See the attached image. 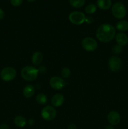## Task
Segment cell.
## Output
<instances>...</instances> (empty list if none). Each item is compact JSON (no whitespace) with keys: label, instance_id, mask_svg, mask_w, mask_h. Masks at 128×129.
<instances>
[{"label":"cell","instance_id":"ffe728a7","mask_svg":"<svg viewBox=\"0 0 128 129\" xmlns=\"http://www.w3.org/2000/svg\"><path fill=\"white\" fill-rule=\"evenodd\" d=\"M97 7L94 4H90L85 7V11L87 14H93L96 11Z\"/></svg>","mask_w":128,"mask_h":129},{"label":"cell","instance_id":"44dd1931","mask_svg":"<svg viewBox=\"0 0 128 129\" xmlns=\"http://www.w3.org/2000/svg\"><path fill=\"white\" fill-rule=\"evenodd\" d=\"M70 70L69 68H63L62 70L61 71V75L62 76V78H65V79H67L70 77Z\"/></svg>","mask_w":128,"mask_h":129},{"label":"cell","instance_id":"9c48e42d","mask_svg":"<svg viewBox=\"0 0 128 129\" xmlns=\"http://www.w3.org/2000/svg\"><path fill=\"white\" fill-rule=\"evenodd\" d=\"M50 85L51 88L56 90L63 89L65 86V82L63 79L59 76H53L50 80Z\"/></svg>","mask_w":128,"mask_h":129},{"label":"cell","instance_id":"4fadbf2b","mask_svg":"<svg viewBox=\"0 0 128 129\" xmlns=\"http://www.w3.org/2000/svg\"><path fill=\"white\" fill-rule=\"evenodd\" d=\"M31 61L33 65L40 66L43 61V55L40 52H35L31 57Z\"/></svg>","mask_w":128,"mask_h":129},{"label":"cell","instance_id":"5bb4252c","mask_svg":"<svg viewBox=\"0 0 128 129\" xmlns=\"http://www.w3.org/2000/svg\"><path fill=\"white\" fill-rule=\"evenodd\" d=\"M35 87L31 84L26 85L23 90V94L26 98H31L35 94Z\"/></svg>","mask_w":128,"mask_h":129},{"label":"cell","instance_id":"d6986e66","mask_svg":"<svg viewBox=\"0 0 128 129\" xmlns=\"http://www.w3.org/2000/svg\"><path fill=\"white\" fill-rule=\"evenodd\" d=\"M69 3L73 7L79 8L84 6L85 4V0H69Z\"/></svg>","mask_w":128,"mask_h":129},{"label":"cell","instance_id":"9a60e30c","mask_svg":"<svg viewBox=\"0 0 128 129\" xmlns=\"http://www.w3.org/2000/svg\"><path fill=\"white\" fill-rule=\"evenodd\" d=\"M98 7L101 10H106L110 8L112 5L111 0H97Z\"/></svg>","mask_w":128,"mask_h":129},{"label":"cell","instance_id":"30bf717a","mask_svg":"<svg viewBox=\"0 0 128 129\" xmlns=\"http://www.w3.org/2000/svg\"><path fill=\"white\" fill-rule=\"evenodd\" d=\"M107 120L111 125H117L120 122V115L115 111H111L107 115Z\"/></svg>","mask_w":128,"mask_h":129},{"label":"cell","instance_id":"4316f807","mask_svg":"<svg viewBox=\"0 0 128 129\" xmlns=\"http://www.w3.org/2000/svg\"><path fill=\"white\" fill-rule=\"evenodd\" d=\"M28 123L29 124V125L32 126L35 124V121H34L33 119H30L28 121Z\"/></svg>","mask_w":128,"mask_h":129},{"label":"cell","instance_id":"52a82bcc","mask_svg":"<svg viewBox=\"0 0 128 129\" xmlns=\"http://www.w3.org/2000/svg\"><path fill=\"white\" fill-rule=\"evenodd\" d=\"M82 47L88 52H92L97 49V42L92 37H85L82 41Z\"/></svg>","mask_w":128,"mask_h":129},{"label":"cell","instance_id":"83f0119b","mask_svg":"<svg viewBox=\"0 0 128 129\" xmlns=\"http://www.w3.org/2000/svg\"><path fill=\"white\" fill-rule=\"evenodd\" d=\"M0 129H9V127L6 124H1L0 125Z\"/></svg>","mask_w":128,"mask_h":129},{"label":"cell","instance_id":"7c38bea8","mask_svg":"<svg viewBox=\"0 0 128 129\" xmlns=\"http://www.w3.org/2000/svg\"><path fill=\"white\" fill-rule=\"evenodd\" d=\"M115 40L117 43V45L121 47L125 46L128 43V37L123 32L118 33L115 36Z\"/></svg>","mask_w":128,"mask_h":129},{"label":"cell","instance_id":"6da1fadb","mask_svg":"<svg viewBox=\"0 0 128 129\" xmlns=\"http://www.w3.org/2000/svg\"><path fill=\"white\" fill-rule=\"evenodd\" d=\"M115 36V28L110 24H102L97 30L96 37L101 42H110L114 39Z\"/></svg>","mask_w":128,"mask_h":129},{"label":"cell","instance_id":"5b68a950","mask_svg":"<svg viewBox=\"0 0 128 129\" xmlns=\"http://www.w3.org/2000/svg\"><path fill=\"white\" fill-rule=\"evenodd\" d=\"M0 75L3 81H10L15 79L16 75V71L12 67H6L1 70Z\"/></svg>","mask_w":128,"mask_h":129},{"label":"cell","instance_id":"3957f363","mask_svg":"<svg viewBox=\"0 0 128 129\" xmlns=\"http://www.w3.org/2000/svg\"><path fill=\"white\" fill-rule=\"evenodd\" d=\"M113 16L117 19H122L126 15V8L122 3L118 2L114 4L112 8Z\"/></svg>","mask_w":128,"mask_h":129},{"label":"cell","instance_id":"7a4b0ae2","mask_svg":"<svg viewBox=\"0 0 128 129\" xmlns=\"http://www.w3.org/2000/svg\"><path fill=\"white\" fill-rule=\"evenodd\" d=\"M38 74V70L35 67L27 66L22 68L21 71V75L25 80L28 81H32L36 79Z\"/></svg>","mask_w":128,"mask_h":129},{"label":"cell","instance_id":"e0dca14e","mask_svg":"<svg viewBox=\"0 0 128 129\" xmlns=\"http://www.w3.org/2000/svg\"><path fill=\"white\" fill-rule=\"evenodd\" d=\"M116 28L121 32H124L128 30V22L125 20H121L116 24Z\"/></svg>","mask_w":128,"mask_h":129},{"label":"cell","instance_id":"d4e9b609","mask_svg":"<svg viewBox=\"0 0 128 129\" xmlns=\"http://www.w3.org/2000/svg\"><path fill=\"white\" fill-rule=\"evenodd\" d=\"M85 21L87 23L91 24L92 23H93V21H94V19H93V18L91 17V16H88V17L85 18Z\"/></svg>","mask_w":128,"mask_h":129},{"label":"cell","instance_id":"4dcf8cb0","mask_svg":"<svg viewBox=\"0 0 128 129\" xmlns=\"http://www.w3.org/2000/svg\"><path fill=\"white\" fill-rule=\"evenodd\" d=\"M28 1H29V2H33L34 1H35V0H27Z\"/></svg>","mask_w":128,"mask_h":129},{"label":"cell","instance_id":"8992f818","mask_svg":"<svg viewBox=\"0 0 128 129\" xmlns=\"http://www.w3.org/2000/svg\"><path fill=\"white\" fill-rule=\"evenodd\" d=\"M85 16L84 13L80 11H73L69 15V19L72 23L74 25H80L85 20Z\"/></svg>","mask_w":128,"mask_h":129},{"label":"cell","instance_id":"8fae6325","mask_svg":"<svg viewBox=\"0 0 128 129\" xmlns=\"http://www.w3.org/2000/svg\"><path fill=\"white\" fill-rule=\"evenodd\" d=\"M64 103V96L61 94H56L52 96L51 103L53 107H59Z\"/></svg>","mask_w":128,"mask_h":129},{"label":"cell","instance_id":"f546056e","mask_svg":"<svg viewBox=\"0 0 128 129\" xmlns=\"http://www.w3.org/2000/svg\"><path fill=\"white\" fill-rule=\"evenodd\" d=\"M105 129H114V128L113 127L112 125H108L107 126Z\"/></svg>","mask_w":128,"mask_h":129},{"label":"cell","instance_id":"cb8c5ba5","mask_svg":"<svg viewBox=\"0 0 128 129\" xmlns=\"http://www.w3.org/2000/svg\"><path fill=\"white\" fill-rule=\"evenodd\" d=\"M38 73H44L46 71V68L45 66H39V68L38 69Z\"/></svg>","mask_w":128,"mask_h":129},{"label":"cell","instance_id":"f1b7e54d","mask_svg":"<svg viewBox=\"0 0 128 129\" xmlns=\"http://www.w3.org/2000/svg\"><path fill=\"white\" fill-rule=\"evenodd\" d=\"M68 128H69V129H77L76 126H75V125H74V124L69 125V127H68Z\"/></svg>","mask_w":128,"mask_h":129},{"label":"cell","instance_id":"ba28073f","mask_svg":"<svg viewBox=\"0 0 128 129\" xmlns=\"http://www.w3.org/2000/svg\"><path fill=\"white\" fill-rule=\"evenodd\" d=\"M122 66L121 59L117 56H113L109 60V67L113 72H117L120 70Z\"/></svg>","mask_w":128,"mask_h":129},{"label":"cell","instance_id":"484cf974","mask_svg":"<svg viewBox=\"0 0 128 129\" xmlns=\"http://www.w3.org/2000/svg\"><path fill=\"white\" fill-rule=\"evenodd\" d=\"M5 16V12L2 9L0 8V20H2Z\"/></svg>","mask_w":128,"mask_h":129},{"label":"cell","instance_id":"ac0fdd59","mask_svg":"<svg viewBox=\"0 0 128 129\" xmlns=\"http://www.w3.org/2000/svg\"><path fill=\"white\" fill-rule=\"evenodd\" d=\"M36 100L40 105H46L48 102V98L43 93H40L36 97Z\"/></svg>","mask_w":128,"mask_h":129},{"label":"cell","instance_id":"603a6c76","mask_svg":"<svg viewBox=\"0 0 128 129\" xmlns=\"http://www.w3.org/2000/svg\"><path fill=\"white\" fill-rule=\"evenodd\" d=\"M23 0H10L11 4L14 6H18L21 5Z\"/></svg>","mask_w":128,"mask_h":129},{"label":"cell","instance_id":"277c9868","mask_svg":"<svg viewBox=\"0 0 128 129\" xmlns=\"http://www.w3.org/2000/svg\"><path fill=\"white\" fill-rule=\"evenodd\" d=\"M42 118L46 121H51L56 116V110L54 107L47 105L44 107L41 112Z\"/></svg>","mask_w":128,"mask_h":129},{"label":"cell","instance_id":"7402d4cb","mask_svg":"<svg viewBox=\"0 0 128 129\" xmlns=\"http://www.w3.org/2000/svg\"><path fill=\"white\" fill-rule=\"evenodd\" d=\"M122 50V48L119 45H115L113 48V52L115 53V54H119V53L121 52Z\"/></svg>","mask_w":128,"mask_h":129},{"label":"cell","instance_id":"2e32d148","mask_svg":"<svg viewBox=\"0 0 128 129\" xmlns=\"http://www.w3.org/2000/svg\"><path fill=\"white\" fill-rule=\"evenodd\" d=\"M14 123L16 125V127H20V128H23V127H25L27 123V121H26V118H24L22 116H16L14 119Z\"/></svg>","mask_w":128,"mask_h":129}]
</instances>
